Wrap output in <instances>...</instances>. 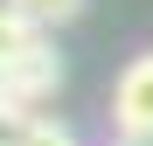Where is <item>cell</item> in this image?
Returning a JSON list of instances; mask_svg holds the SVG:
<instances>
[{"mask_svg": "<svg viewBox=\"0 0 153 146\" xmlns=\"http://www.w3.org/2000/svg\"><path fill=\"white\" fill-rule=\"evenodd\" d=\"M111 132L118 139L153 132V49L118 70V84H111Z\"/></svg>", "mask_w": 153, "mask_h": 146, "instance_id": "1", "label": "cell"}, {"mask_svg": "<svg viewBox=\"0 0 153 146\" xmlns=\"http://www.w3.org/2000/svg\"><path fill=\"white\" fill-rule=\"evenodd\" d=\"M7 90H14V104H21V111H42L49 97L63 90V56H56L49 42L28 49V56H14V63H7Z\"/></svg>", "mask_w": 153, "mask_h": 146, "instance_id": "2", "label": "cell"}, {"mask_svg": "<svg viewBox=\"0 0 153 146\" xmlns=\"http://www.w3.org/2000/svg\"><path fill=\"white\" fill-rule=\"evenodd\" d=\"M42 42H49V28H42V21H28L14 0H0V63L28 56V49H42Z\"/></svg>", "mask_w": 153, "mask_h": 146, "instance_id": "3", "label": "cell"}, {"mask_svg": "<svg viewBox=\"0 0 153 146\" xmlns=\"http://www.w3.org/2000/svg\"><path fill=\"white\" fill-rule=\"evenodd\" d=\"M28 21H42V28H63V21H76L84 14V0H14Z\"/></svg>", "mask_w": 153, "mask_h": 146, "instance_id": "4", "label": "cell"}, {"mask_svg": "<svg viewBox=\"0 0 153 146\" xmlns=\"http://www.w3.org/2000/svg\"><path fill=\"white\" fill-rule=\"evenodd\" d=\"M21 146H84V139H76L70 125H56V118H49V111H42V118H35V125H28V132H21Z\"/></svg>", "mask_w": 153, "mask_h": 146, "instance_id": "5", "label": "cell"}, {"mask_svg": "<svg viewBox=\"0 0 153 146\" xmlns=\"http://www.w3.org/2000/svg\"><path fill=\"white\" fill-rule=\"evenodd\" d=\"M0 104H14V90H7V63H0Z\"/></svg>", "mask_w": 153, "mask_h": 146, "instance_id": "6", "label": "cell"}, {"mask_svg": "<svg viewBox=\"0 0 153 146\" xmlns=\"http://www.w3.org/2000/svg\"><path fill=\"white\" fill-rule=\"evenodd\" d=\"M118 146H153V132H139V139H118Z\"/></svg>", "mask_w": 153, "mask_h": 146, "instance_id": "7", "label": "cell"}]
</instances>
